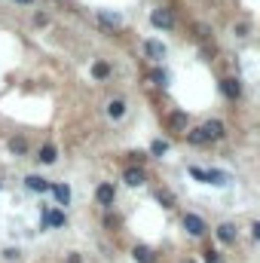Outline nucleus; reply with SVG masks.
<instances>
[{
	"label": "nucleus",
	"instance_id": "17",
	"mask_svg": "<svg viewBox=\"0 0 260 263\" xmlns=\"http://www.w3.org/2000/svg\"><path fill=\"white\" fill-rule=\"evenodd\" d=\"M92 77H95V80H107V77H110V64H107V61H95V64H92Z\"/></svg>",
	"mask_w": 260,
	"mask_h": 263
},
{
	"label": "nucleus",
	"instance_id": "3",
	"mask_svg": "<svg viewBox=\"0 0 260 263\" xmlns=\"http://www.w3.org/2000/svg\"><path fill=\"white\" fill-rule=\"evenodd\" d=\"M64 224H67V218H64V211H61V208H46V211H43V224H40L43 230H49V227L61 230Z\"/></svg>",
	"mask_w": 260,
	"mask_h": 263
},
{
	"label": "nucleus",
	"instance_id": "21",
	"mask_svg": "<svg viewBox=\"0 0 260 263\" xmlns=\"http://www.w3.org/2000/svg\"><path fill=\"white\" fill-rule=\"evenodd\" d=\"M98 18H101L104 25H120V15H110V12H101Z\"/></svg>",
	"mask_w": 260,
	"mask_h": 263
},
{
	"label": "nucleus",
	"instance_id": "6",
	"mask_svg": "<svg viewBox=\"0 0 260 263\" xmlns=\"http://www.w3.org/2000/svg\"><path fill=\"white\" fill-rule=\"evenodd\" d=\"M95 199H98V205H101V208H110V205H113V199H116V190H113V184H98V190H95Z\"/></svg>",
	"mask_w": 260,
	"mask_h": 263
},
{
	"label": "nucleus",
	"instance_id": "19",
	"mask_svg": "<svg viewBox=\"0 0 260 263\" xmlns=\"http://www.w3.org/2000/svg\"><path fill=\"white\" fill-rule=\"evenodd\" d=\"M150 83H153V86H169V74H166L162 67H153V70H150Z\"/></svg>",
	"mask_w": 260,
	"mask_h": 263
},
{
	"label": "nucleus",
	"instance_id": "16",
	"mask_svg": "<svg viewBox=\"0 0 260 263\" xmlns=\"http://www.w3.org/2000/svg\"><path fill=\"white\" fill-rule=\"evenodd\" d=\"M43 165H52L55 159H58V150H55V144H43V150H40V156H37Z\"/></svg>",
	"mask_w": 260,
	"mask_h": 263
},
{
	"label": "nucleus",
	"instance_id": "22",
	"mask_svg": "<svg viewBox=\"0 0 260 263\" xmlns=\"http://www.w3.org/2000/svg\"><path fill=\"white\" fill-rule=\"evenodd\" d=\"M166 150H169V144H166V141H153V156H162Z\"/></svg>",
	"mask_w": 260,
	"mask_h": 263
},
{
	"label": "nucleus",
	"instance_id": "26",
	"mask_svg": "<svg viewBox=\"0 0 260 263\" xmlns=\"http://www.w3.org/2000/svg\"><path fill=\"white\" fill-rule=\"evenodd\" d=\"M205 263H218V254L215 251H205Z\"/></svg>",
	"mask_w": 260,
	"mask_h": 263
},
{
	"label": "nucleus",
	"instance_id": "10",
	"mask_svg": "<svg viewBox=\"0 0 260 263\" xmlns=\"http://www.w3.org/2000/svg\"><path fill=\"white\" fill-rule=\"evenodd\" d=\"M6 147H9L12 156H28V138H25V135H12Z\"/></svg>",
	"mask_w": 260,
	"mask_h": 263
},
{
	"label": "nucleus",
	"instance_id": "25",
	"mask_svg": "<svg viewBox=\"0 0 260 263\" xmlns=\"http://www.w3.org/2000/svg\"><path fill=\"white\" fill-rule=\"evenodd\" d=\"M3 257H6V260H15V257H18V251H15V248H6V251H3Z\"/></svg>",
	"mask_w": 260,
	"mask_h": 263
},
{
	"label": "nucleus",
	"instance_id": "13",
	"mask_svg": "<svg viewBox=\"0 0 260 263\" xmlns=\"http://www.w3.org/2000/svg\"><path fill=\"white\" fill-rule=\"evenodd\" d=\"M126 107H129L126 98H113V101L107 104V116H110V119H123V116H126Z\"/></svg>",
	"mask_w": 260,
	"mask_h": 263
},
{
	"label": "nucleus",
	"instance_id": "24",
	"mask_svg": "<svg viewBox=\"0 0 260 263\" xmlns=\"http://www.w3.org/2000/svg\"><path fill=\"white\" fill-rule=\"evenodd\" d=\"M245 34H248V25H245V21H239V25H236V37H245Z\"/></svg>",
	"mask_w": 260,
	"mask_h": 263
},
{
	"label": "nucleus",
	"instance_id": "12",
	"mask_svg": "<svg viewBox=\"0 0 260 263\" xmlns=\"http://www.w3.org/2000/svg\"><path fill=\"white\" fill-rule=\"evenodd\" d=\"M144 52H147V58H153V61H162V58H166V46H162L159 40H147V43H144Z\"/></svg>",
	"mask_w": 260,
	"mask_h": 263
},
{
	"label": "nucleus",
	"instance_id": "30",
	"mask_svg": "<svg viewBox=\"0 0 260 263\" xmlns=\"http://www.w3.org/2000/svg\"><path fill=\"white\" fill-rule=\"evenodd\" d=\"M181 263H199V260H193V257H187V260H181Z\"/></svg>",
	"mask_w": 260,
	"mask_h": 263
},
{
	"label": "nucleus",
	"instance_id": "11",
	"mask_svg": "<svg viewBox=\"0 0 260 263\" xmlns=\"http://www.w3.org/2000/svg\"><path fill=\"white\" fill-rule=\"evenodd\" d=\"M25 187H28V190H34V193H49V187H52V184H49L46 178H40V175H28V178H25Z\"/></svg>",
	"mask_w": 260,
	"mask_h": 263
},
{
	"label": "nucleus",
	"instance_id": "1",
	"mask_svg": "<svg viewBox=\"0 0 260 263\" xmlns=\"http://www.w3.org/2000/svg\"><path fill=\"white\" fill-rule=\"evenodd\" d=\"M150 25L159 28V31H172V28H175V9H166V6L153 9V12H150Z\"/></svg>",
	"mask_w": 260,
	"mask_h": 263
},
{
	"label": "nucleus",
	"instance_id": "5",
	"mask_svg": "<svg viewBox=\"0 0 260 263\" xmlns=\"http://www.w3.org/2000/svg\"><path fill=\"white\" fill-rule=\"evenodd\" d=\"M221 92H224V98L236 101V98L242 95V83H239L236 77H224V80H221Z\"/></svg>",
	"mask_w": 260,
	"mask_h": 263
},
{
	"label": "nucleus",
	"instance_id": "20",
	"mask_svg": "<svg viewBox=\"0 0 260 263\" xmlns=\"http://www.w3.org/2000/svg\"><path fill=\"white\" fill-rule=\"evenodd\" d=\"M190 175H193L196 181H202V184H208V169H199V165H190Z\"/></svg>",
	"mask_w": 260,
	"mask_h": 263
},
{
	"label": "nucleus",
	"instance_id": "2",
	"mask_svg": "<svg viewBox=\"0 0 260 263\" xmlns=\"http://www.w3.org/2000/svg\"><path fill=\"white\" fill-rule=\"evenodd\" d=\"M184 230H187V233H190L193 239H202V236L208 233L205 221H202L199 214H193V211H190V214H184Z\"/></svg>",
	"mask_w": 260,
	"mask_h": 263
},
{
	"label": "nucleus",
	"instance_id": "27",
	"mask_svg": "<svg viewBox=\"0 0 260 263\" xmlns=\"http://www.w3.org/2000/svg\"><path fill=\"white\" fill-rule=\"evenodd\" d=\"M67 263H83V257H80V254H70V257H67Z\"/></svg>",
	"mask_w": 260,
	"mask_h": 263
},
{
	"label": "nucleus",
	"instance_id": "9",
	"mask_svg": "<svg viewBox=\"0 0 260 263\" xmlns=\"http://www.w3.org/2000/svg\"><path fill=\"white\" fill-rule=\"evenodd\" d=\"M215 236H218L221 245H233V242H236V227H233V224H218Z\"/></svg>",
	"mask_w": 260,
	"mask_h": 263
},
{
	"label": "nucleus",
	"instance_id": "7",
	"mask_svg": "<svg viewBox=\"0 0 260 263\" xmlns=\"http://www.w3.org/2000/svg\"><path fill=\"white\" fill-rule=\"evenodd\" d=\"M49 193H52V199H55V205H58V208L70 205V187H67V184H52V187H49Z\"/></svg>",
	"mask_w": 260,
	"mask_h": 263
},
{
	"label": "nucleus",
	"instance_id": "4",
	"mask_svg": "<svg viewBox=\"0 0 260 263\" xmlns=\"http://www.w3.org/2000/svg\"><path fill=\"white\" fill-rule=\"evenodd\" d=\"M123 181H126L129 187H144V184H147V172H144L141 165H129V169L123 172Z\"/></svg>",
	"mask_w": 260,
	"mask_h": 263
},
{
	"label": "nucleus",
	"instance_id": "29",
	"mask_svg": "<svg viewBox=\"0 0 260 263\" xmlns=\"http://www.w3.org/2000/svg\"><path fill=\"white\" fill-rule=\"evenodd\" d=\"M15 3H21V6H31V3H34V0H15Z\"/></svg>",
	"mask_w": 260,
	"mask_h": 263
},
{
	"label": "nucleus",
	"instance_id": "15",
	"mask_svg": "<svg viewBox=\"0 0 260 263\" xmlns=\"http://www.w3.org/2000/svg\"><path fill=\"white\" fill-rule=\"evenodd\" d=\"M187 141H190L193 147H208V144H211L208 135L202 132V126H199V129H190V132H187Z\"/></svg>",
	"mask_w": 260,
	"mask_h": 263
},
{
	"label": "nucleus",
	"instance_id": "28",
	"mask_svg": "<svg viewBox=\"0 0 260 263\" xmlns=\"http://www.w3.org/2000/svg\"><path fill=\"white\" fill-rule=\"evenodd\" d=\"M254 239L260 242V224H254Z\"/></svg>",
	"mask_w": 260,
	"mask_h": 263
},
{
	"label": "nucleus",
	"instance_id": "14",
	"mask_svg": "<svg viewBox=\"0 0 260 263\" xmlns=\"http://www.w3.org/2000/svg\"><path fill=\"white\" fill-rule=\"evenodd\" d=\"M132 257H135L138 263H156L153 248H147V245H135V248H132Z\"/></svg>",
	"mask_w": 260,
	"mask_h": 263
},
{
	"label": "nucleus",
	"instance_id": "8",
	"mask_svg": "<svg viewBox=\"0 0 260 263\" xmlns=\"http://www.w3.org/2000/svg\"><path fill=\"white\" fill-rule=\"evenodd\" d=\"M202 132L208 135V141H211V144H215V141H221V138L227 135V129H224V123H221V119H208V123L202 126Z\"/></svg>",
	"mask_w": 260,
	"mask_h": 263
},
{
	"label": "nucleus",
	"instance_id": "23",
	"mask_svg": "<svg viewBox=\"0 0 260 263\" xmlns=\"http://www.w3.org/2000/svg\"><path fill=\"white\" fill-rule=\"evenodd\" d=\"M34 21L43 28V25H49V15H46V12H37V15H34Z\"/></svg>",
	"mask_w": 260,
	"mask_h": 263
},
{
	"label": "nucleus",
	"instance_id": "18",
	"mask_svg": "<svg viewBox=\"0 0 260 263\" xmlns=\"http://www.w3.org/2000/svg\"><path fill=\"white\" fill-rule=\"evenodd\" d=\"M169 123H172V129H187V123H190V116H187L184 110H175V113L169 116Z\"/></svg>",
	"mask_w": 260,
	"mask_h": 263
}]
</instances>
